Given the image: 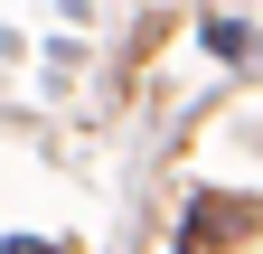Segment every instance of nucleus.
<instances>
[{
    "label": "nucleus",
    "mask_w": 263,
    "mask_h": 254,
    "mask_svg": "<svg viewBox=\"0 0 263 254\" xmlns=\"http://www.w3.org/2000/svg\"><path fill=\"white\" fill-rule=\"evenodd\" d=\"M207 47L226 57V66H245V57H254L263 38H254V28H245V19H207Z\"/></svg>",
    "instance_id": "obj_1"
},
{
    "label": "nucleus",
    "mask_w": 263,
    "mask_h": 254,
    "mask_svg": "<svg viewBox=\"0 0 263 254\" xmlns=\"http://www.w3.org/2000/svg\"><path fill=\"white\" fill-rule=\"evenodd\" d=\"M0 254H57V245H38V235H10V245H0Z\"/></svg>",
    "instance_id": "obj_2"
}]
</instances>
